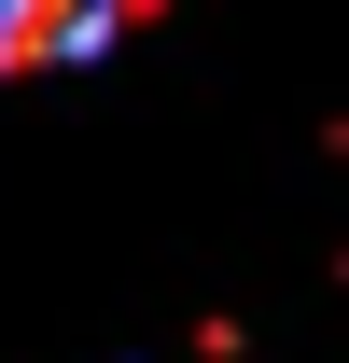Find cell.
<instances>
[{"label":"cell","instance_id":"6da1fadb","mask_svg":"<svg viewBox=\"0 0 349 363\" xmlns=\"http://www.w3.org/2000/svg\"><path fill=\"white\" fill-rule=\"evenodd\" d=\"M140 28H168V0H112V14H84V0H14V14H0V84H14V70H56V56H98V43H140Z\"/></svg>","mask_w":349,"mask_h":363}]
</instances>
